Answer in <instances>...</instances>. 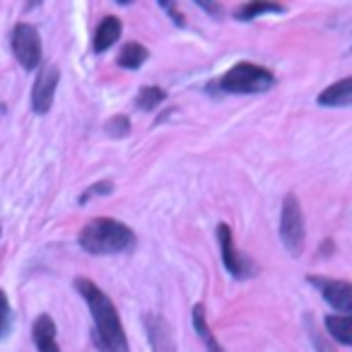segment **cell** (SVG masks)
<instances>
[{
  "label": "cell",
  "instance_id": "1",
  "mask_svg": "<svg viewBox=\"0 0 352 352\" xmlns=\"http://www.w3.org/2000/svg\"><path fill=\"white\" fill-rule=\"evenodd\" d=\"M75 289L87 302L89 314L94 321V336H97L102 352H128V338L123 331L121 316L116 304L111 302L104 289H99L89 278H75Z\"/></svg>",
  "mask_w": 352,
  "mask_h": 352
},
{
  "label": "cell",
  "instance_id": "2",
  "mask_svg": "<svg viewBox=\"0 0 352 352\" xmlns=\"http://www.w3.org/2000/svg\"><path fill=\"white\" fill-rule=\"evenodd\" d=\"M78 244L92 256L128 254L138 246V236L131 227L113 217H94L80 230Z\"/></svg>",
  "mask_w": 352,
  "mask_h": 352
},
{
  "label": "cell",
  "instance_id": "3",
  "mask_svg": "<svg viewBox=\"0 0 352 352\" xmlns=\"http://www.w3.org/2000/svg\"><path fill=\"white\" fill-rule=\"evenodd\" d=\"M275 85V75L256 63H236L222 78L208 85L212 94H261Z\"/></svg>",
  "mask_w": 352,
  "mask_h": 352
},
{
  "label": "cell",
  "instance_id": "4",
  "mask_svg": "<svg viewBox=\"0 0 352 352\" xmlns=\"http://www.w3.org/2000/svg\"><path fill=\"white\" fill-rule=\"evenodd\" d=\"M280 239L289 256H302L304 241H307V225H304L302 203L297 193H287L283 201V212H280Z\"/></svg>",
  "mask_w": 352,
  "mask_h": 352
},
{
  "label": "cell",
  "instance_id": "5",
  "mask_svg": "<svg viewBox=\"0 0 352 352\" xmlns=\"http://www.w3.org/2000/svg\"><path fill=\"white\" fill-rule=\"evenodd\" d=\"M217 244H220V256H222V263H225L227 273L236 280H246V278H254L258 273L256 263L244 256L239 249L234 246V236H232V227L227 222H220L217 225Z\"/></svg>",
  "mask_w": 352,
  "mask_h": 352
},
{
  "label": "cell",
  "instance_id": "6",
  "mask_svg": "<svg viewBox=\"0 0 352 352\" xmlns=\"http://www.w3.org/2000/svg\"><path fill=\"white\" fill-rule=\"evenodd\" d=\"M12 54H15L17 63L25 70H36L41 65V36L39 30L30 22H20L12 30Z\"/></svg>",
  "mask_w": 352,
  "mask_h": 352
},
{
  "label": "cell",
  "instance_id": "7",
  "mask_svg": "<svg viewBox=\"0 0 352 352\" xmlns=\"http://www.w3.org/2000/svg\"><path fill=\"white\" fill-rule=\"evenodd\" d=\"M307 283L321 292V297L326 299V304H331L333 309L342 311V316H350L352 311V285L347 280H331L321 278V275H307Z\"/></svg>",
  "mask_w": 352,
  "mask_h": 352
},
{
  "label": "cell",
  "instance_id": "8",
  "mask_svg": "<svg viewBox=\"0 0 352 352\" xmlns=\"http://www.w3.org/2000/svg\"><path fill=\"white\" fill-rule=\"evenodd\" d=\"M58 82H60L58 65H44L39 70V75L34 80V87H32V111L39 113V116L51 111Z\"/></svg>",
  "mask_w": 352,
  "mask_h": 352
},
{
  "label": "cell",
  "instance_id": "9",
  "mask_svg": "<svg viewBox=\"0 0 352 352\" xmlns=\"http://www.w3.org/2000/svg\"><path fill=\"white\" fill-rule=\"evenodd\" d=\"M142 323H145V333L152 352H176L174 333H171L169 321L162 314H145Z\"/></svg>",
  "mask_w": 352,
  "mask_h": 352
},
{
  "label": "cell",
  "instance_id": "10",
  "mask_svg": "<svg viewBox=\"0 0 352 352\" xmlns=\"http://www.w3.org/2000/svg\"><path fill=\"white\" fill-rule=\"evenodd\" d=\"M56 321L51 314H39L32 323V340H34L36 352H60L58 340H56Z\"/></svg>",
  "mask_w": 352,
  "mask_h": 352
},
{
  "label": "cell",
  "instance_id": "11",
  "mask_svg": "<svg viewBox=\"0 0 352 352\" xmlns=\"http://www.w3.org/2000/svg\"><path fill=\"white\" fill-rule=\"evenodd\" d=\"M121 32H123V22L118 20L116 15L104 17L97 25V30H94V39H92L94 54H104V51L111 49V46L121 39Z\"/></svg>",
  "mask_w": 352,
  "mask_h": 352
},
{
  "label": "cell",
  "instance_id": "12",
  "mask_svg": "<svg viewBox=\"0 0 352 352\" xmlns=\"http://www.w3.org/2000/svg\"><path fill=\"white\" fill-rule=\"evenodd\" d=\"M318 107L326 109H347L352 104V78H342L338 82H333L331 87H326L316 97Z\"/></svg>",
  "mask_w": 352,
  "mask_h": 352
},
{
  "label": "cell",
  "instance_id": "13",
  "mask_svg": "<svg viewBox=\"0 0 352 352\" xmlns=\"http://www.w3.org/2000/svg\"><path fill=\"white\" fill-rule=\"evenodd\" d=\"M287 8L280 3H263V0H254V3H244L234 10V20L239 22H254L261 15H285Z\"/></svg>",
  "mask_w": 352,
  "mask_h": 352
},
{
  "label": "cell",
  "instance_id": "14",
  "mask_svg": "<svg viewBox=\"0 0 352 352\" xmlns=\"http://www.w3.org/2000/svg\"><path fill=\"white\" fill-rule=\"evenodd\" d=\"M150 58V51L147 46L138 44V41H128V44L121 46V54H118L116 63L126 70H138L145 65V60Z\"/></svg>",
  "mask_w": 352,
  "mask_h": 352
},
{
  "label": "cell",
  "instance_id": "15",
  "mask_svg": "<svg viewBox=\"0 0 352 352\" xmlns=\"http://www.w3.org/2000/svg\"><path fill=\"white\" fill-rule=\"evenodd\" d=\"M193 328H196L198 338L203 340V345H206L208 352H225V347L217 342V338L212 336L210 326H208L206 307H203V304H196V307H193Z\"/></svg>",
  "mask_w": 352,
  "mask_h": 352
},
{
  "label": "cell",
  "instance_id": "16",
  "mask_svg": "<svg viewBox=\"0 0 352 352\" xmlns=\"http://www.w3.org/2000/svg\"><path fill=\"white\" fill-rule=\"evenodd\" d=\"M326 331L333 340L340 345H352V318L350 316H338V314H328L326 316Z\"/></svg>",
  "mask_w": 352,
  "mask_h": 352
},
{
  "label": "cell",
  "instance_id": "17",
  "mask_svg": "<svg viewBox=\"0 0 352 352\" xmlns=\"http://www.w3.org/2000/svg\"><path fill=\"white\" fill-rule=\"evenodd\" d=\"M302 321H304V331H307V336H309V340H311L314 350H316V352H338L336 347H333V340H328L326 333L318 328L316 316H314L311 311L304 314Z\"/></svg>",
  "mask_w": 352,
  "mask_h": 352
},
{
  "label": "cell",
  "instance_id": "18",
  "mask_svg": "<svg viewBox=\"0 0 352 352\" xmlns=\"http://www.w3.org/2000/svg\"><path fill=\"white\" fill-rule=\"evenodd\" d=\"M166 99V92L162 87H155V85H147V87H140L135 97V107L140 111H155L162 102Z\"/></svg>",
  "mask_w": 352,
  "mask_h": 352
},
{
  "label": "cell",
  "instance_id": "19",
  "mask_svg": "<svg viewBox=\"0 0 352 352\" xmlns=\"http://www.w3.org/2000/svg\"><path fill=\"white\" fill-rule=\"evenodd\" d=\"M104 131H107V135H111V138H128L131 135V118L123 116V113H116V116H111L107 121Z\"/></svg>",
  "mask_w": 352,
  "mask_h": 352
},
{
  "label": "cell",
  "instance_id": "20",
  "mask_svg": "<svg viewBox=\"0 0 352 352\" xmlns=\"http://www.w3.org/2000/svg\"><path fill=\"white\" fill-rule=\"evenodd\" d=\"M12 328V309H10V299L8 294L0 289V340L10 336Z\"/></svg>",
  "mask_w": 352,
  "mask_h": 352
},
{
  "label": "cell",
  "instance_id": "21",
  "mask_svg": "<svg viewBox=\"0 0 352 352\" xmlns=\"http://www.w3.org/2000/svg\"><path fill=\"white\" fill-rule=\"evenodd\" d=\"M113 193V182H97L94 186H89L87 191L82 193V196L78 198V203L80 206H85V203H89L92 198H97V196H111Z\"/></svg>",
  "mask_w": 352,
  "mask_h": 352
},
{
  "label": "cell",
  "instance_id": "22",
  "mask_svg": "<svg viewBox=\"0 0 352 352\" xmlns=\"http://www.w3.org/2000/svg\"><path fill=\"white\" fill-rule=\"evenodd\" d=\"M160 8L166 12V15L171 17V22H174L176 27H186V17L179 12V8L174 6V3H166V0H160Z\"/></svg>",
  "mask_w": 352,
  "mask_h": 352
},
{
  "label": "cell",
  "instance_id": "23",
  "mask_svg": "<svg viewBox=\"0 0 352 352\" xmlns=\"http://www.w3.org/2000/svg\"><path fill=\"white\" fill-rule=\"evenodd\" d=\"M198 8H201V10H206V12H210L212 17L225 15V8H222V6H210V3H206V0H198Z\"/></svg>",
  "mask_w": 352,
  "mask_h": 352
}]
</instances>
